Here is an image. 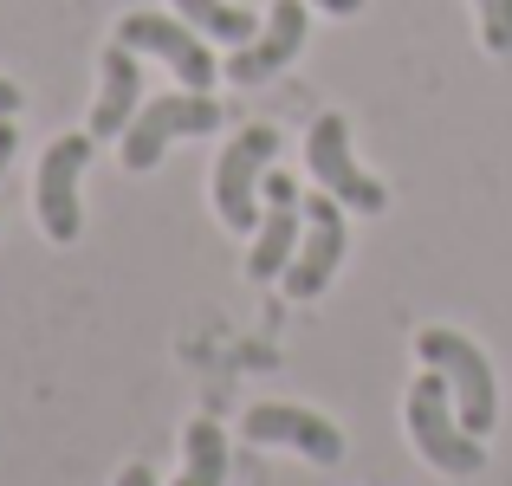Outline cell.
I'll return each mask as SVG.
<instances>
[{
  "label": "cell",
  "mask_w": 512,
  "mask_h": 486,
  "mask_svg": "<svg viewBox=\"0 0 512 486\" xmlns=\"http://www.w3.org/2000/svg\"><path fill=\"white\" fill-rule=\"evenodd\" d=\"M402 428H409L415 454H422L435 474L467 480V474H480V467H487L480 435H467L461 409H454V389H448V376H441V370H422L409 383V396H402Z\"/></svg>",
  "instance_id": "cell-1"
},
{
  "label": "cell",
  "mask_w": 512,
  "mask_h": 486,
  "mask_svg": "<svg viewBox=\"0 0 512 486\" xmlns=\"http://www.w3.org/2000/svg\"><path fill=\"white\" fill-rule=\"evenodd\" d=\"M415 357H422L428 370L448 376L467 435H493V422H500V383H493L487 350H480L474 337L448 331V324H428V331H415Z\"/></svg>",
  "instance_id": "cell-2"
},
{
  "label": "cell",
  "mask_w": 512,
  "mask_h": 486,
  "mask_svg": "<svg viewBox=\"0 0 512 486\" xmlns=\"http://www.w3.org/2000/svg\"><path fill=\"white\" fill-rule=\"evenodd\" d=\"M208 130H221V104L208 98V91H156V98H143L137 124L124 130V169L130 175H150L156 162H163L169 143L182 137H208Z\"/></svg>",
  "instance_id": "cell-3"
},
{
  "label": "cell",
  "mask_w": 512,
  "mask_h": 486,
  "mask_svg": "<svg viewBox=\"0 0 512 486\" xmlns=\"http://www.w3.org/2000/svg\"><path fill=\"white\" fill-rule=\"evenodd\" d=\"M273 156H279V130L273 124H247L221 150L214 182H208L221 227H234V234H253V227H260V182H266V169H273Z\"/></svg>",
  "instance_id": "cell-4"
},
{
  "label": "cell",
  "mask_w": 512,
  "mask_h": 486,
  "mask_svg": "<svg viewBox=\"0 0 512 486\" xmlns=\"http://www.w3.org/2000/svg\"><path fill=\"white\" fill-rule=\"evenodd\" d=\"M91 156H98V137H91V130L46 143V156H39L33 208H39V227H46L52 247H72L78 227H85V208H78V175L91 169Z\"/></svg>",
  "instance_id": "cell-5"
},
{
  "label": "cell",
  "mask_w": 512,
  "mask_h": 486,
  "mask_svg": "<svg viewBox=\"0 0 512 486\" xmlns=\"http://www.w3.org/2000/svg\"><path fill=\"white\" fill-rule=\"evenodd\" d=\"M117 39H124V46H137V52H156V59H163L188 91H208L214 72H221V59L208 52V39H201L182 13H156V7L124 13V20H117Z\"/></svg>",
  "instance_id": "cell-6"
},
{
  "label": "cell",
  "mask_w": 512,
  "mask_h": 486,
  "mask_svg": "<svg viewBox=\"0 0 512 486\" xmlns=\"http://www.w3.org/2000/svg\"><path fill=\"white\" fill-rule=\"evenodd\" d=\"M305 162H312V182L325 188V195H338L344 208H363V214H383L389 208V188L376 182L357 156H350V124H344L338 111H325L312 124V137H305Z\"/></svg>",
  "instance_id": "cell-7"
},
{
  "label": "cell",
  "mask_w": 512,
  "mask_h": 486,
  "mask_svg": "<svg viewBox=\"0 0 512 486\" xmlns=\"http://www.w3.org/2000/svg\"><path fill=\"white\" fill-rule=\"evenodd\" d=\"M260 227H253V247H247V279L266 286V279H286L292 253H299V234H305V201H299V182L286 169H266L260 182Z\"/></svg>",
  "instance_id": "cell-8"
},
{
  "label": "cell",
  "mask_w": 512,
  "mask_h": 486,
  "mask_svg": "<svg viewBox=\"0 0 512 486\" xmlns=\"http://www.w3.org/2000/svg\"><path fill=\"white\" fill-rule=\"evenodd\" d=\"M344 247H350L344 201L318 188V195L305 201V234H299V253H292V266H286V299H299V305L318 299V292L331 286V273H338Z\"/></svg>",
  "instance_id": "cell-9"
},
{
  "label": "cell",
  "mask_w": 512,
  "mask_h": 486,
  "mask_svg": "<svg viewBox=\"0 0 512 486\" xmlns=\"http://www.w3.org/2000/svg\"><path fill=\"white\" fill-rule=\"evenodd\" d=\"M240 435H247L253 448H292V454H305L312 467H338L344 461L338 422L299 409V402H253V409L240 415Z\"/></svg>",
  "instance_id": "cell-10"
},
{
  "label": "cell",
  "mask_w": 512,
  "mask_h": 486,
  "mask_svg": "<svg viewBox=\"0 0 512 486\" xmlns=\"http://www.w3.org/2000/svg\"><path fill=\"white\" fill-rule=\"evenodd\" d=\"M305 33H312V0H273L266 20H260V33H253L247 46H234L227 78H234V85H266L273 72H286V65L305 52Z\"/></svg>",
  "instance_id": "cell-11"
},
{
  "label": "cell",
  "mask_w": 512,
  "mask_h": 486,
  "mask_svg": "<svg viewBox=\"0 0 512 486\" xmlns=\"http://www.w3.org/2000/svg\"><path fill=\"white\" fill-rule=\"evenodd\" d=\"M143 111V65H137V46H104L98 59V104H91V137H124Z\"/></svg>",
  "instance_id": "cell-12"
},
{
  "label": "cell",
  "mask_w": 512,
  "mask_h": 486,
  "mask_svg": "<svg viewBox=\"0 0 512 486\" xmlns=\"http://www.w3.org/2000/svg\"><path fill=\"white\" fill-rule=\"evenodd\" d=\"M175 13H182L201 39H214V46H247V39L260 33V13L234 7V0H175Z\"/></svg>",
  "instance_id": "cell-13"
},
{
  "label": "cell",
  "mask_w": 512,
  "mask_h": 486,
  "mask_svg": "<svg viewBox=\"0 0 512 486\" xmlns=\"http://www.w3.org/2000/svg\"><path fill=\"white\" fill-rule=\"evenodd\" d=\"M182 448H188V467L175 474V486H227V435H221L214 415H195V422H188Z\"/></svg>",
  "instance_id": "cell-14"
},
{
  "label": "cell",
  "mask_w": 512,
  "mask_h": 486,
  "mask_svg": "<svg viewBox=\"0 0 512 486\" xmlns=\"http://www.w3.org/2000/svg\"><path fill=\"white\" fill-rule=\"evenodd\" d=\"M474 13H480V46L487 52H512V0H474Z\"/></svg>",
  "instance_id": "cell-15"
},
{
  "label": "cell",
  "mask_w": 512,
  "mask_h": 486,
  "mask_svg": "<svg viewBox=\"0 0 512 486\" xmlns=\"http://www.w3.org/2000/svg\"><path fill=\"white\" fill-rule=\"evenodd\" d=\"M117 486H156V467H143V461H130L124 474H117Z\"/></svg>",
  "instance_id": "cell-16"
},
{
  "label": "cell",
  "mask_w": 512,
  "mask_h": 486,
  "mask_svg": "<svg viewBox=\"0 0 512 486\" xmlns=\"http://www.w3.org/2000/svg\"><path fill=\"white\" fill-rule=\"evenodd\" d=\"M13 150H20V137H13V117H0V175H7Z\"/></svg>",
  "instance_id": "cell-17"
},
{
  "label": "cell",
  "mask_w": 512,
  "mask_h": 486,
  "mask_svg": "<svg viewBox=\"0 0 512 486\" xmlns=\"http://www.w3.org/2000/svg\"><path fill=\"white\" fill-rule=\"evenodd\" d=\"M318 13H338V20H350V13H363V0H312Z\"/></svg>",
  "instance_id": "cell-18"
},
{
  "label": "cell",
  "mask_w": 512,
  "mask_h": 486,
  "mask_svg": "<svg viewBox=\"0 0 512 486\" xmlns=\"http://www.w3.org/2000/svg\"><path fill=\"white\" fill-rule=\"evenodd\" d=\"M20 111V85H13V78H0V117H13Z\"/></svg>",
  "instance_id": "cell-19"
}]
</instances>
